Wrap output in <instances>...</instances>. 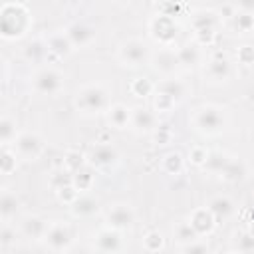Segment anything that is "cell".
Returning <instances> with one entry per match:
<instances>
[{
  "label": "cell",
  "mask_w": 254,
  "mask_h": 254,
  "mask_svg": "<svg viewBox=\"0 0 254 254\" xmlns=\"http://www.w3.org/2000/svg\"><path fill=\"white\" fill-rule=\"evenodd\" d=\"M228 161H230V157L226 155V153H220V151H210L208 153V159H206V163L202 165V169L204 171H208V173H212V175H222V171H224V167L228 165Z\"/></svg>",
  "instance_id": "obj_28"
},
{
  "label": "cell",
  "mask_w": 254,
  "mask_h": 254,
  "mask_svg": "<svg viewBox=\"0 0 254 254\" xmlns=\"http://www.w3.org/2000/svg\"><path fill=\"white\" fill-rule=\"evenodd\" d=\"M208 254H214V252H208Z\"/></svg>",
  "instance_id": "obj_49"
},
{
  "label": "cell",
  "mask_w": 254,
  "mask_h": 254,
  "mask_svg": "<svg viewBox=\"0 0 254 254\" xmlns=\"http://www.w3.org/2000/svg\"><path fill=\"white\" fill-rule=\"evenodd\" d=\"M129 89L135 97H149L155 93V83L147 77H135L131 83H129Z\"/></svg>",
  "instance_id": "obj_34"
},
{
  "label": "cell",
  "mask_w": 254,
  "mask_h": 254,
  "mask_svg": "<svg viewBox=\"0 0 254 254\" xmlns=\"http://www.w3.org/2000/svg\"><path fill=\"white\" fill-rule=\"evenodd\" d=\"M151 67L163 75V77H173L177 69H181V64H179V56H177V50L175 48H159L151 54Z\"/></svg>",
  "instance_id": "obj_12"
},
{
  "label": "cell",
  "mask_w": 254,
  "mask_h": 254,
  "mask_svg": "<svg viewBox=\"0 0 254 254\" xmlns=\"http://www.w3.org/2000/svg\"><path fill=\"white\" fill-rule=\"evenodd\" d=\"M32 89L40 95L54 97L64 89V73L52 65H44L32 75Z\"/></svg>",
  "instance_id": "obj_6"
},
{
  "label": "cell",
  "mask_w": 254,
  "mask_h": 254,
  "mask_svg": "<svg viewBox=\"0 0 254 254\" xmlns=\"http://www.w3.org/2000/svg\"><path fill=\"white\" fill-rule=\"evenodd\" d=\"M208 153H210V151H206V147L194 145V147H190V151H189V161H190L192 165H196V167H202V165L206 163V159H208Z\"/></svg>",
  "instance_id": "obj_40"
},
{
  "label": "cell",
  "mask_w": 254,
  "mask_h": 254,
  "mask_svg": "<svg viewBox=\"0 0 254 254\" xmlns=\"http://www.w3.org/2000/svg\"><path fill=\"white\" fill-rule=\"evenodd\" d=\"M73 105L81 115H97L109 109V93L101 83H85L77 87L73 95Z\"/></svg>",
  "instance_id": "obj_2"
},
{
  "label": "cell",
  "mask_w": 254,
  "mask_h": 254,
  "mask_svg": "<svg viewBox=\"0 0 254 254\" xmlns=\"http://www.w3.org/2000/svg\"><path fill=\"white\" fill-rule=\"evenodd\" d=\"M153 137H155V143H157V145H167V143L173 139V131H171L169 127H165V125H159V127L155 129Z\"/></svg>",
  "instance_id": "obj_45"
},
{
  "label": "cell",
  "mask_w": 254,
  "mask_h": 254,
  "mask_svg": "<svg viewBox=\"0 0 254 254\" xmlns=\"http://www.w3.org/2000/svg\"><path fill=\"white\" fill-rule=\"evenodd\" d=\"M18 155H16V151H12V149H8V147H2V155H0V171H2V175H12L14 171H16V167H18Z\"/></svg>",
  "instance_id": "obj_35"
},
{
  "label": "cell",
  "mask_w": 254,
  "mask_h": 254,
  "mask_svg": "<svg viewBox=\"0 0 254 254\" xmlns=\"http://www.w3.org/2000/svg\"><path fill=\"white\" fill-rule=\"evenodd\" d=\"M91 248L97 254H121L125 250V240H123V236H121L119 230H113L109 226H103L97 232H93Z\"/></svg>",
  "instance_id": "obj_10"
},
{
  "label": "cell",
  "mask_w": 254,
  "mask_h": 254,
  "mask_svg": "<svg viewBox=\"0 0 254 254\" xmlns=\"http://www.w3.org/2000/svg\"><path fill=\"white\" fill-rule=\"evenodd\" d=\"M177 56H179V64H181V67H194L198 62H200V48L192 42H189V44H185V46H181V48H177Z\"/></svg>",
  "instance_id": "obj_25"
},
{
  "label": "cell",
  "mask_w": 254,
  "mask_h": 254,
  "mask_svg": "<svg viewBox=\"0 0 254 254\" xmlns=\"http://www.w3.org/2000/svg\"><path fill=\"white\" fill-rule=\"evenodd\" d=\"M44 139L34 131H24L14 143V151L22 161H38L44 153Z\"/></svg>",
  "instance_id": "obj_11"
},
{
  "label": "cell",
  "mask_w": 254,
  "mask_h": 254,
  "mask_svg": "<svg viewBox=\"0 0 254 254\" xmlns=\"http://www.w3.org/2000/svg\"><path fill=\"white\" fill-rule=\"evenodd\" d=\"M48 220L38 216V214H30V216H24L22 218V224H20V232L30 238V240H44L46 236V230H48Z\"/></svg>",
  "instance_id": "obj_17"
},
{
  "label": "cell",
  "mask_w": 254,
  "mask_h": 254,
  "mask_svg": "<svg viewBox=\"0 0 254 254\" xmlns=\"http://www.w3.org/2000/svg\"><path fill=\"white\" fill-rule=\"evenodd\" d=\"M69 210H71V214H73L75 218H87V216H93V214L99 210V200H97L93 194L83 192V194H79L77 200L69 206Z\"/></svg>",
  "instance_id": "obj_21"
},
{
  "label": "cell",
  "mask_w": 254,
  "mask_h": 254,
  "mask_svg": "<svg viewBox=\"0 0 254 254\" xmlns=\"http://www.w3.org/2000/svg\"><path fill=\"white\" fill-rule=\"evenodd\" d=\"M214 36H216L214 30H198V32H194V44H196L198 48L210 46V44L214 42Z\"/></svg>",
  "instance_id": "obj_43"
},
{
  "label": "cell",
  "mask_w": 254,
  "mask_h": 254,
  "mask_svg": "<svg viewBox=\"0 0 254 254\" xmlns=\"http://www.w3.org/2000/svg\"><path fill=\"white\" fill-rule=\"evenodd\" d=\"M44 40H46L48 52H50V54H56L58 58H65V56H69V54L75 50L73 44L69 42L65 30H64V32H50Z\"/></svg>",
  "instance_id": "obj_18"
},
{
  "label": "cell",
  "mask_w": 254,
  "mask_h": 254,
  "mask_svg": "<svg viewBox=\"0 0 254 254\" xmlns=\"http://www.w3.org/2000/svg\"><path fill=\"white\" fill-rule=\"evenodd\" d=\"M187 220L190 222V226L194 228V232L198 236H204V234H210L216 226V218L212 216V212L206 208V206H200V208H194Z\"/></svg>",
  "instance_id": "obj_16"
},
{
  "label": "cell",
  "mask_w": 254,
  "mask_h": 254,
  "mask_svg": "<svg viewBox=\"0 0 254 254\" xmlns=\"http://www.w3.org/2000/svg\"><path fill=\"white\" fill-rule=\"evenodd\" d=\"M103 218H105V226H109L113 230H119V232H125L129 228H133V224L137 220V214H135V208L131 204L113 202L105 208Z\"/></svg>",
  "instance_id": "obj_9"
},
{
  "label": "cell",
  "mask_w": 254,
  "mask_h": 254,
  "mask_svg": "<svg viewBox=\"0 0 254 254\" xmlns=\"http://www.w3.org/2000/svg\"><path fill=\"white\" fill-rule=\"evenodd\" d=\"M16 212H18V198H16V194L12 190L4 189L2 194H0V216H2V222H12Z\"/></svg>",
  "instance_id": "obj_26"
},
{
  "label": "cell",
  "mask_w": 254,
  "mask_h": 254,
  "mask_svg": "<svg viewBox=\"0 0 254 254\" xmlns=\"http://www.w3.org/2000/svg\"><path fill=\"white\" fill-rule=\"evenodd\" d=\"M151 48L139 38H127L117 46V60L127 67H141L151 62Z\"/></svg>",
  "instance_id": "obj_4"
},
{
  "label": "cell",
  "mask_w": 254,
  "mask_h": 254,
  "mask_svg": "<svg viewBox=\"0 0 254 254\" xmlns=\"http://www.w3.org/2000/svg\"><path fill=\"white\" fill-rule=\"evenodd\" d=\"M236 250L248 254V252H254V234L250 230H244L238 234L236 238Z\"/></svg>",
  "instance_id": "obj_39"
},
{
  "label": "cell",
  "mask_w": 254,
  "mask_h": 254,
  "mask_svg": "<svg viewBox=\"0 0 254 254\" xmlns=\"http://www.w3.org/2000/svg\"><path fill=\"white\" fill-rule=\"evenodd\" d=\"M24 54H26V58L32 60V62H42L44 56L48 54L46 40H32V42L24 48Z\"/></svg>",
  "instance_id": "obj_36"
},
{
  "label": "cell",
  "mask_w": 254,
  "mask_h": 254,
  "mask_svg": "<svg viewBox=\"0 0 254 254\" xmlns=\"http://www.w3.org/2000/svg\"><path fill=\"white\" fill-rule=\"evenodd\" d=\"M149 36L161 46V48H173L177 34H179V26L175 22V18L163 16V14H155L149 20Z\"/></svg>",
  "instance_id": "obj_7"
},
{
  "label": "cell",
  "mask_w": 254,
  "mask_h": 254,
  "mask_svg": "<svg viewBox=\"0 0 254 254\" xmlns=\"http://www.w3.org/2000/svg\"><path fill=\"white\" fill-rule=\"evenodd\" d=\"M183 167H185V159H183V155L177 153V151L167 153V155L163 157V161H161V169H163V173H167V175H179V173L183 171Z\"/></svg>",
  "instance_id": "obj_31"
},
{
  "label": "cell",
  "mask_w": 254,
  "mask_h": 254,
  "mask_svg": "<svg viewBox=\"0 0 254 254\" xmlns=\"http://www.w3.org/2000/svg\"><path fill=\"white\" fill-rule=\"evenodd\" d=\"M95 169H91L89 165H85V167H81L79 171H75L73 175H71V185L83 194V192H87V190H91V187H93V183H95Z\"/></svg>",
  "instance_id": "obj_24"
},
{
  "label": "cell",
  "mask_w": 254,
  "mask_h": 254,
  "mask_svg": "<svg viewBox=\"0 0 254 254\" xmlns=\"http://www.w3.org/2000/svg\"><path fill=\"white\" fill-rule=\"evenodd\" d=\"M155 93L167 95L169 99H173L175 103H179L187 95V85L181 79H177V77H163L161 81L155 83Z\"/></svg>",
  "instance_id": "obj_19"
},
{
  "label": "cell",
  "mask_w": 254,
  "mask_h": 254,
  "mask_svg": "<svg viewBox=\"0 0 254 254\" xmlns=\"http://www.w3.org/2000/svg\"><path fill=\"white\" fill-rule=\"evenodd\" d=\"M2 244L10 246L16 242V226H12V222H2V232H0Z\"/></svg>",
  "instance_id": "obj_44"
},
{
  "label": "cell",
  "mask_w": 254,
  "mask_h": 254,
  "mask_svg": "<svg viewBox=\"0 0 254 254\" xmlns=\"http://www.w3.org/2000/svg\"><path fill=\"white\" fill-rule=\"evenodd\" d=\"M163 246H165V238H163V234H161L159 230H149V232H145V236H143V248H145L147 252L155 254V252H159Z\"/></svg>",
  "instance_id": "obj_37"
},
{
  "label": "cell",
  "mask_w": 254,
  "mask_h": 254,
  "mask_svg": "<svg viewBox=\"0 0 254 254\" xmlns=\"http://www.w3.org/2000/svg\"><path fill=\"white\" fill-rule=\"evenodd\" d=\"M230 22H232L234 30H238L240 34H246V32L254 30V14H250V12H242V10L236 8V12L230 18Z\"/></svg>",
  "instance_id": "obj_33"
},
{
  "label": "cell",
  "mask_w": 254,
  "mask_h": 254,
  "mask_svg": "<svg viewBox=\"0 0 254 254\" xmlns=\"http://www.w3.org/2000/svg\"><path fill=\"white\" fill-rule=\"evenodd\" d=\"M65 34L69 38V42L73 44V48H87L95 42V28L89 26L87 22H71L65 28Z\"/></svg>",
  "instance_id": "obj_14"
},
{
  "label": "cell",
  "mask_w": 254,
  "mask_h": 254,
  "mask_svg": "<svg viewBox=\"0 0 254 254\" xmlns=\"http://www.w3.org/2000/svg\"><path fill=\"white\" fill-rule=\"evenodd\" d=\"M157 127H159V123H157V111L155 109H149V107H143V105L133 109L131 129L137 135H153Z\"/></svg>",
  "instance_id": "obj_13"
},
{
  "label": "cell",
  "mask_w": 254,
  "mask_h": 254,
  "mask_svg": "<svg viewBox=\"0 0 254 254\" xmlns=\"http://www.w3.org/2000/svg\"><path fill=\"white\" fill-rule=\"evenodd\" d=\"M183 250H185V254H208V246H206V242H202L200 238L194 240L192 244L185 246Z\"/></svg>",
  "instance_id": "obj_47"
},
{
  "label": "cell",
  "mask_w": 254,
  "mask_h": 254,
  "mask_svg": "<svg viewBox=\"0 0 254 254\" xmlns=\"http://www.w3.org/2000/svg\"><path fill=\"white\" fill-rule=\"evenodd\" d=\"M0 18H2L0 30H2V36L6 40L22 38L26 34V30L30 28V22H32L30 12L20 2H6V4H2Z\"/></svg>",
  "instance_id": "obj_3"
},
{
  "label": "cell",
  "mask_w": 254,
  "mask_h": 254,
  "mask_svg": "<svg viewBox=\"0 0 254 254\" xmlns=\"http://www.w3.org/2000/svg\"><path fill=\"white\" fill-rule=\"evenodd\" d=\"M190 125L208 137L220 135L226 125H228V113L224 107L216 105V103H204L200 107H196L190 115Z\"/></svg>",
  "instance_id": "obj_1"
},
{
  "label": "cell",
  "mask_w": 254,
  "mask_h": 254,
  "mask_svg": "<svg viewBox=\"0 0 254 254\" xmlns=\"http://www.w3.org/2000/svg\"><path fill=\"white\" fill-rule=\"evenodd\" d=\"M87 165L95 171H111L119 165V151L111 143H97L85 153Z\"/></svg>",
  "instance_id": "obj_8"
},
{
  "label": "cell",
  "mask_w": 254,
  "mask_h": 254,
  "mask_svg": "<svg viewBox=\"0 0 254 254\" xmlns=\"http://www.w3.org/2000/svg\"><path fill=\"white\" fill-rule=\"evenodd\" d=\"M183 8H185L183 4L163 2V4H159V14H163V16H169V18H175V16H177V12H179V10H183Z\"/></svg>",
  "instance_id": "obj_46"
},
{
  "label": "cell",
  "mask_w": 254,
  "mask_h": 254,
  "mask_svg": "<svg viewBox=\"0 0 254 254\" xmlns=\"http://www.w3.org/2000/svg\"><path fill=\"white\" fill-rule=\"evenodd\" d=\"M236 60H238L240 64H244V65L254 64V46H250V44L240 46L238 52H236Z\"/></svg>",
  "instance_id": "obj_42"
},
{
  "label": "cell",
  "mask_w": 254,
  "mask_h": 254,
  "mask_svg": "<svg viewBox=\"0 0 254 254\" xmlns=\"http://www.w3.org/2000/svg\"><path fill=\"white\" fill-rule=\"evenodd\" d=\"M244 175H246V165H244L240 159H234V157H230V161H228V165L224 167V171H222L220 179L234 183V181H240V179H244Z\"/></svg>",
  "instance_id": "obj_30"
},
{
  "label": "cell",
  "mask_w": 254,
  "mask_h": 254,
  "mask_svg": "<svg viewBox=\"0 0 254 254\" xmlns=\"http://www.w3.org/2000/svg\"><path fill=\"white\" fill-rule=\"evenodd\" d=\"M131 113H133V109L127 107L125 103H113L105 111L107 123L113 129H127V127H131Z\"/></svg>",
  "instance_id": "obj_20"
},
{
  "label": "cell",
  "mask_w": 254,
  "mask_h": 254,
  "mask_svg": "<svg viewBox=\"0 0 254 254\" xmlns=\"http://www.w3.org/2000/svg\"><path fill=\"white\" fill-rule=\"evenodd\" d=\"M200 236L194 232V228L190 226V222L187 220V218H183V220H179V222H175V226H173V240L179 244V246H189V244H192L194 240H198Z\"/></svg>",
  "instance_id": "obj_23"
},
{
  "label": "cell",
  "mask_w": 254,
  "mask_h": 254,
  "mask_svg": "<svg viewBox=\"0 0 254 254\" xmlns=\"http://www.w3.org/2000/svg\"><path fill=\"white\" fill-rule=\"evenodd\" d=\"M155 95V99H153V107H155V111L157 113H163V111H171L177 103L173 101V99H169L167 95H161V93H153Z\"/></svg>",
  "instance_id": "obj_41"
},
{
  "label": "cell",
  "mask_w": 254,
  "mask_h": 254,
  "mask_svg": "<svg viewBox=\"0 0 254 254\" xmlns=\"http://www.w3.org/2000/svg\"><path fill=\"white\" fill-rule=\"evenodd\" d=\"M56 194H58V198H60L62 202H65L67 206H71V204L77 200V196H79L81 192H79V190H77V189H75V187L69 183V185H64V187H60V189L56 190Z\"/></svg>",
  "instance_id": "obj_38"
},
{
  "label": "cell",
  "mask_w": 254,
  "mask_h": 254,
  "mask_svg": "<svg viewBox=\"0 0 254 254\" xmlns=\"http://www.w3.org/2000/svg\"><path fill=\"white\" fill-rule=\"evenodd\" d=\"M85 165H87L85 155L79 153V151H75V149H69V151L64 155V169H65V173H69V175H73L75 171H79V169L85 167Z\"/></svg>",
  "instance_id": "obj_32"
},
{
  "label": "cell",
  "mask_w": 254,
  "mask_h": 254,
  "mask_svg": "<svg viewBox=\"0 0 254 254\" xmlns=\"http://www.w3.org/2000/svg\"><path fill=\"white\" fill-rule=\"evenodd\" d=\"M206 208L212 212V216L216 220H224L234 212V202L226 194H216L206 202Z\"/></svg>",
  "instance_id": "obj_22"
},
{
  "label": "cell",
  "mask_w": 254,
  "mask_h": 254,
  "mask_svg": "<svg viewBox=\"0 0 254 254\" xmlns=\"http://www.w3.org/2000/svg\"><path fill=\"white\" fill-rule=\"evenodd\" d=\"M224 254H244V252H240V250H236V248H232V250H228V252H224Z\"/></svg>",
  "instance_id": "obj_48"
},
{
  "label": "cell",
  "mask_w": 254,
  "mask_h": 254,
  "mask_svg": "<svg viewBox=\"0 0 254 254\" xmlns=\"http://www.w3.org/2000/svg\"><path fill=\"white\" fill-rule=\"evenodd\" d=\"M232 75V65L224 56H212L204 65V77L212 83H224Z\"/></svg>",
  "instance_id": "obj_15"
},
{
  "label": "cell",
  "mask_w": 254,
  "mask_h": 254,
  "mask_svg": "<svg viewBox=\"0 0 254 254\" xmlns=\"http://www.w3.org/2000/svg\"><path fill=\"white\" fill-rule=\"evenodd\" d=\"M44 242L56 254L67 252L71 248V244H73V228H71V224H67L64 220H52L48 224Z\"/></svg>",
  "instance_id": "obj_5"
},
{
  "label": "cell",
  "mask_w": 254,
  "mask_h": 254,
  "mask_svg": "<svg viewBox=\"0 0 254 254\" xmlns=\"http://www.w3.org/2000/svg\"><path fill=\"white\" fill-rule=\"evenodd\" d=\"M216 16L218 14L214 10H202V12L194 14L192 16V28H194V32H198V30H214V26L218 22Z\"/></svg>",
  "instance_id": "obj_29"
},
{
  "label": "cell",
  "mask_w": 254,
  "mask_h": 254,
  "mask_svg": "<svg viewBox=\"0 0 254 254\" xmlns=\"http://www.w3.org/2000/svg\"><path fill=\"white\" fill-rule=\"evenodd\" d=\"M18 129H16V121L8 115H4L0 119V141H2V147H10L16 143L18 139Z\"/></svg>",
  "instance_id": "obj_27"
}]
</instances>
